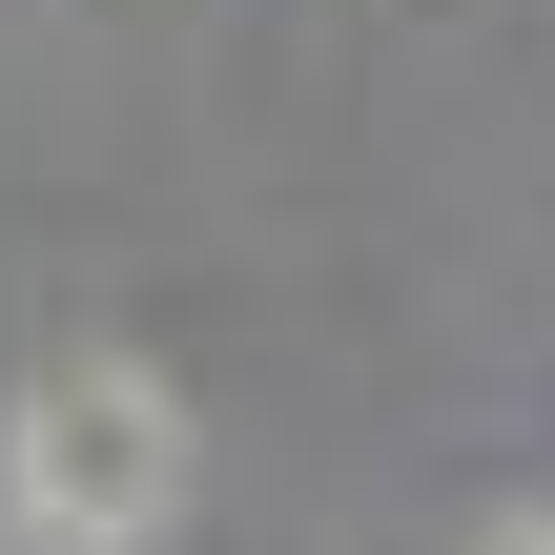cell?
Returning <instances> with one entry per match:
<instances>
[{
  "mask_svg": "<svg viewBox=\"0 0 555 555\" xmlns=\"http://www.w3.org/2000/svg\"><path fill=\"white\" fill-rule=\"evenodd\" d=\"M206 433L144 350H41L21 412H0V555H144L185 515Z\"/></svg>",
  "mask_w": 555,
  "mask_h": 555,
  "instance_id": "obj_1",
  "label": "cell"
},
{
  "mask_svg": "<svg viewBox=\"0 0 555 555\" xmlns=\"http://www.w3.org/2000/svg\"><path fill=\"white\" fill-rule=\"evenodd\" d=\"M474 555H555V515H494V535H474Z\"/></svg>",
  "mask_w": 555,
  "mask_h": 555,
  "instance_id": "obj_2",
  "label": "cell"
}]
</instances>
